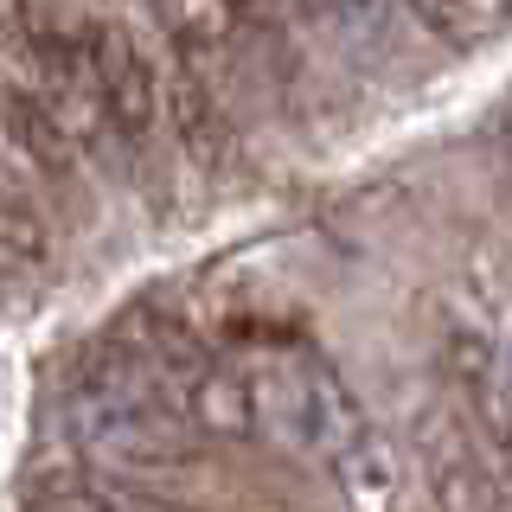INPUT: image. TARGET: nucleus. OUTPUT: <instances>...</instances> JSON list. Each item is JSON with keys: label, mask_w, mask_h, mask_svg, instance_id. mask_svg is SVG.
<instances>
[{"label": "nucleus", "mask_w": 512, "mask_h": 512, "mask_svg": "<svg viewBox=\"0 0 512 512\" xmlns=\"http://www.w3.org/2000/svg\"><path fill=\"white\" fill-rule=\"evenodd\" d=\"M26 512H192V506L128 493V487H109V480H52L26 500Z\"/></svg>", "instance_id": "0eeeda50"}, {"label": "nucleus", "mask_w": 512, "mask_h": 512, "mask_svg": "<svg viewBox=\"0 0 512 512\" xmlns=\"http://www.w3.org/2000/svg\"><path fill=\"white\" fill-rule=\"evenodd\" d=\"M64 423L90 461L128 474H167L192 461V442H199V429L135 372V359L116 340H96L77 359L71 391H64Z\"/></svg>", "instance_id": "f03ea898"}, {"label": "nucleus", "mask_w": 512, "mask_h": 512, "mask_svg": "<svg viewBox=\"0 0 512 512\" xmlns=\"http://www.w3.org/2000/svg\"><path fill=\"white\" fill-rule=\"evenodd\" d=\"M84 71H90V90H96V109L116 135H148L154 116H160V71L148 64V52L135 45V32L116 26V20H90L84 26Z\"/></svg>", "instance_id": "7ed1b4c3"}, {"label": "nucleus", "mask_w": 512, "mask_h": 512, "mask_svg": "<svg viewBox=\"0 0 512 512\" xmlns=\"http://www.w3.org/2000/svg\"><path fill=\"white\" fill-rule=\"evenodd\" d=\"M45 256H52V231H45L39 199L0 160V282H20L32 269H45Z\"/></svg>", "instance_id": "39448f33"}, {"label": "nucleus", "mask_w": 512, "mask_h": 512, "mask_svg": "<svg viewBox=\"0 0 512 512\" xmlns=\"http://www.w3.org/2000/svg\"><path fill=\"white\" fill-rule=\"evenodd\" d=\"M333 480L346 487L352 512H416L423 506V474L404 448H391L378 429H365L359 442L346 448V461L333 468Z\"/></svg>", "instance_id": "20e7f679"}, {"label": "nucleus", "mask_w": 512, "mask_h": 512, "mask_svg": "<svg viewBox=\"0 0 512 512\" xmlns=\"http://www.w3.org/2000/svg\"><path fill=\"white\" fill-rule=\"evenodd\" d=\"M231 384L237 436L276 455L340 468L346 448L372 429L352 384L333 365H320L308 346H231Z\"/></svg>", "instance_id": "f257e3e1"}, {"label": "nucleus", "mask_w": 512, "mask_h": 512, "mask_svg": "<svg viewBox=\"0 0 512 512\" xmlns=\"http://www.w3.org/2000/svg\"><path fill=\"white\" fill-rule=\"evenodd\" d=\"M404 7L416 13L423 32H436L442 45H461V52L500 39L512 26V0H404Z\"/></svg>", "instance_id": "423d86ee"}]
</instances>
